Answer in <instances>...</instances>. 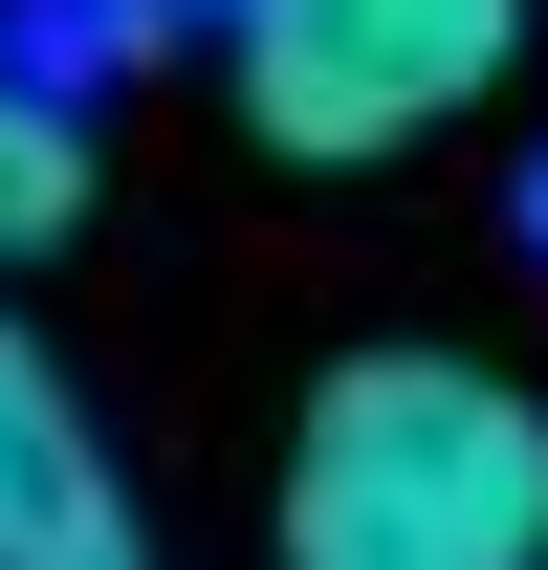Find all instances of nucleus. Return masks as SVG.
<instances>
[{"mask_svg": "<svg viewBox=\"0 0 548 570\" xmlns=\"http://www.w3.org/2000/svg\"><path fill=\"white\" fill-rule=\"evenodd\" d=\"M264 570H548V417L482 352H330L264 483Z\"/></svg>", "mask_w": 548, "mask_h": 570, "instance_id": "f257e3e1", "label": "nucleus"}, {"mask_svg": "<svg viewBox=\"0 0 548 570\" xmlns=\"http://www.w3.org/2000/svg\"><path fill=\"white\" fill-rule=\"evenodd\" d=\"M219 67H242V132L351 176V154L461 132L482 88L527 67V0H219Z\"/></svg>", "mask_w": 548, "mask_h": 570, "instance_id": "f03ea898", "label": "nucleus"}, {"mask_svg": "<svg viewBox=\"0 0 548 570\" xmlns=\"http://www.w3.org/2000/svg\"><path fill=\"white\" fill-rule=\"evenodd\" d=\"M0 570H154L133 483H110V439H88L67 352H45L22 307H0Z\"/></svg>", "mask_w": 548, "mask_h": 570, "instance_id": "7ed1b4c3", "label": "nucleus"}, {"mask_svg": "<svg viewBox=\"0 0 548 570\" xmlns=\"http://www.w3.org/2000/svg\"><path fill=\"white\" fill-rule=\"evenodd\" d=\"M67 219H88V132H67L22 67H0V264H45Z\"/></svg>", "mask_w": 548, "mask_h": 570, "instance_id": "20e7f679", "label": "nucleus"}]
</instances>
